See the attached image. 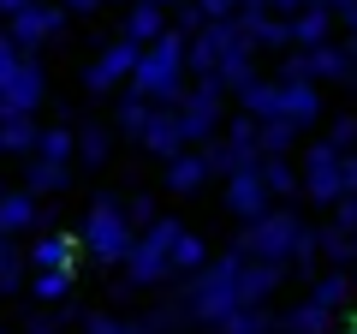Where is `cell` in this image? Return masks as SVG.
Here are the masks:
<instances>
[{
  "instance_id": "1",
  "label": "cell",
  "mask_w": 357,
  "mask_h": 334,
  "mask_svg": "<svg viewBox=\"0 0 357 334\" xmlns=\"http://www.w3.org/2000/svg\"><path fill=\"white\" fill-rule=\"evenodd\" d=\"M238 251L244 257H262V263H292V269H310V263L321 257V233L304 227V221L292 215V209H268L262 221H250V227L238 233Z\"/></svg>"
},
{
  "instance_id": "2",
  "label": "cell",
  "mask_w": 357,
  "mask_h": 334,
  "mask_svg": "<svg viewBox=\"0 0 357 334\" xmlns=\"http://www.w3.org/2000/svg\"><path fill=\"white\" fill-rule=\"evenodd\" d=\"M185 78H191V36L173 24L161 42L143 48L137 78H131V84H137L143 96H155V102H178V96H185Z\"/></svg>"
},
{
  "instance_id": "3",
  "label": "cell",
  "mask_w": 357,
  "mask_h": 334,
  "mask_svg": "<svg viewBox=\"0 0 357 334\" xmlns=\"http://www.w3.org/2000/svg\"><path fill=\"white\" fill-rule=\"evenodd\" d=\"M238 275H244V251L232 245L227 257H215V263H208V269L191 281V298H185V305H191V322H215V328H220V322L244 305Z\"/></svg>"
},
{
  "instance_id": "4",
  "label": "cell",
  "mask_w": 357,
  "mask_h": 334,
  "mask_svg": "<svg viewBox=\"0 0 357 334\" xmlns=\"http://www.w3.org/2000/svg\"><path fill=\"white\" fill-rule=\"evenodd\" d=\"M77 245H84L96 263H126L131 245H137V227H131L126 203H114V197H96L84 215V233H77Z\"/></svg>"
},
{
  "instance_id": "5",
  "label": "cell",
  "mask_w": 357,
  "mask_h": 334,
  "mask_svg": "<svg viewBox=\"0 0 357 334\" xmlns=\"http://www.w3.org/2000/svg\"><path fill=\"white\" fill-rule=\"evenodd\" d=\"M42 96H48V72L30 60V48H18V42H13V30H0V102L36 114Z\"/></svg>"
},
{
  "instance_id": "6",
  "label": "cell",
  "mask_w": 357,
  "mask_h": 334,
  "mask_svg": "<svg viewBox=\"0 0 357 334\" xmlns=\"http://www.w3.org/2000/svg\"><path fill=\"white\" fill-rule=\"evenodd\" d=\"M178 221H155V227L137 233V245H131V257H126V275L131 286H161L167 275H173V245H178Z\"/></svg>"
},
{
  "instance_id": "7",
  "label": "cell",
  "mask_w": 357,
  "mask_h": 334,
  "mask_svg": "<svg viewBox=\"0 0 357 334\" xmlns=\"http://www.w3.org/2000/svg\"><path fill=\"white\" fill-rule=\"evenodd\" d=\"M173 108H178V131H185V143H208V138L220 131V114H227V84L197 78Z\"/></svg>"
},
{
  "instance_id": "8",
  "label": "cell",
  "mask_w": 357,
  "mask_h": 334,
  "mask_svg": "<svg viewBox=\"0 0 357 334\" xmlns=\"http://www.w3.org/2000/svg\"><path fill=\"white\" fill-rule=\"evenodd\" d=\"M304 197L321 203V209H333L345 197V150L333 138H321V143L304 150Z\"/></svg>"
},
{
  "instance_id": "9",
  "label": "cell",
  "mask_w": 357,
  "mask_h": 334,
  "mask_svg": "<svg viewBox=\"0 0 357 334\" xmlns=\"http://www.w3.org/2000/svg\"><path fill=\"white\" fill-rule=\"evenodd\" d=\"M268 209H274V191H268V180H262V161L256 167H244V173H227V215L232 221H262Z\"/></svg>"
},
{
  "instance_id": "10",
  "label": "cell",
  "mask_w": 357,
  "mask_h": 334,
  "mask_svg": "<svg viewBox=\"0 0 357 334\" xmlns=\"http://www.w3.org/2000/svg\"><path fill=\"white\" fill-rule=\"evenodd\" d=\"M137 60H143V42L119 36V42H107V48L96 54V66L84 72V84H89L96 96H102V90H114V84H131V78H137Z\"/></svg>"
},
{
  "instance_id": "11",
  "label": "cell",
  "mask_w": 357,
  "mask_h": 334,
  "mask_svg": "<svg viewBox=\"0 0 357 334\" xmlns=\"http://www.w3.org/2000/svg\"><path fill=\"white\" fill-rule=\"evenodd\" d=\"M6 30H13L18 48H36V42H48V36H60V30H66V6H42V0H30L24 13L6 18Z\"/></svg>"
},
{
  "instance_id": "12",
  "label": "cell",
  "mask_w": 357,
  "mask_h": 334,
  "mask_svg": "<svg viewBox=\"0 0 357 334\" xmlns=\"http://www.w3.org/2000/svg\"><path fill=\"white\" fill-rule=\"evenodd\" d=\"M280 119H292L298 131L321 119V90H316V78H280Z\"/></svg>"
},
{
  "instance_id": "13",
  "label": "cell",
  "mask_w": 357,
  "mask_h": 334,
  "mask_svg": "<svg viewBox=\"0 0 357 334\" xmlns=\"http://www.w3.org/2000/svg\"><path fill=\"white\" fill-rule=\"evenodd\" d=\"M208 150H197V143H185L178 155H167V191H178V197H191V191H203L208 185Z\"/></svg>"
},
{
  "instance_id": "14",
  "label": "cell",
  "mask_w": 357,
  "mask_h": 334,
  "mask_svg": "<svg viewBox=\"0 0 357 334\" xmlns=\"http://www.w3.org/2000/svg\"><path fill=\"white\" fill-rule=\"evenodd\" d=\"M143 150H149V155H161V161H167V155H178V150H185V131H178V108L173 102H161V108H155V114H149V126H143Z\"/></svg>"
},
{
  "instance_id": "15",
  "label": "cell",
  "mask_w": 357,
  "mask_h": 334,
  "mask_svg": "<svg viewBox=\"0 0 357 334\" xmlns=\"http://www.w3.org/2000/svg\"><path fill=\"white\" fill-rule=\"evenodd\" d=\"M42 197L30 191V185H18V191H0V233H30V227H42Z\"/></svg>"
},
{
  "instance_id": "16",
  "label": "cell",
  "mask_w": 357,
  "mask_h": 334,
  "mask_svg": "<svg viewBox=\"0 0 357 334\" xmlns=\"http://www.w3.org/2000/svg\"><path fill=\"white\" fill-rule=\"evenodd\" d=\"M333 0H310L304 13H292V48H316V42L333 36Z\"/></svg>"
},
{
  "instance_id": "17",
  "label": "cell",
  "mask_w": 357,
  "mask_h": 334,
  "mask_svg": "<svg viewBox=\"0 0 357 334\" xmlns=\"http://www.w3.org/2000/svg\"><path fill=\"white\" fill-rule=\"evenodd\" d=\"M304 72L316 78V84H345V78H351V48L316 42V48H304Z\"/></svg>"
},
{
  "instance_id": "18",
  "label": "cell",
  "mask_w": 357,
  "mask_h": 334,
  "mask_svg": "<svg viewBox=\"0 0 357 334\" xmlns=\"http://www.w3.org/2000/svg\"><path fill=\"white\" fill-rule=\"evenodd\" d=\"M167 6L161 0H131V13H126V36L131 42H143V48H149V42H161L167 36Z\"/></svg>"
},
{
  "instance_id": "19",
  "label": "cell",
  "mask_w": 357,
  "mask_h": 334,
  "mask_svg": "<svg viewBox=\"0 0 357 334\" xmlns=\"http://www.w3.org/2000/svg\"><path fill=\"white\" fill-rule=\"evenodd\" d=\"M155 108H161V102H155V96H143L137 84H131V90L119 96V108H114V126L126 131V138H143V126H149V114H155Z\"/></svg>"
},
{
  "instance_id": "20",
  "label": "cell",
  "mask_w": 357,
  "mask_h": 334,
  "mask_svg": "<svg viewBox=\"0 0 357 334\" xmlns=\"http://www.w3.org/2000/svg\"><path fill=\"white\" fill-rule=\"evenodd\" d=\"M24 185L36 197H54V191H66L72 185V161H48V155H36V161L24 167Z\"/></svg>"
},
{
  "instance_id": "21",
  "label": "cell",
  "mask_w": 357,
  "mask_h": 334,
  "mask_svg": "<svg viewBox=\"0 0 357 334\" xmlns=\"http://www.w3.org/2000/svg\"><path fill=\"white\" fill-rule=\"evenodd\" d=\"M72 263H77V245L66 233H42L30 245V269H72Z\"/></svg>"
},
{
  "instance_id": "22",
  "label": "cell",
  "mask_w": 357,
  "mask_h": 334,
  "mask_svg": "<svg viewBox=\"0 0 357 334\" xmlns=\"http://www.w3.org/2000/svg\"><path fill=\"white\" fill-rule=\"evenodd\" d=\"M328 322H333V310L316 305V298H304V305H292L280 317V334H328Z\"/></svg>"
},
{
  "instance_id": "23",
  "label": "cell",
  "mask_w": 357,
  "mask_h": 334,
  "mask_svg": "<svg viewBox=\"0 0 357 334\" xmlns=\"http://www.w3.org/2000/svg\"><path fill=\"white\" fill-rule=\"evenodd\" d=\"M220 334H274V310L268 305H238L227 322H220Z\"/></svg>"
},
{
  "instance_id": "24",
  "label": "cell",
  "mask_w": 357,
  "mask_h": 334,
  "mask_svg": "<svg viewBox=\"0 0 357 334\" xmlns=\"http://www.w3.org/2000/svg\"><path fill=\"white\" fill-rule=\"evenodd\" d=\"M107 155H114L107 126H84V131H77V161H84V167H107Z\"/></svg>"
},
{
  "instance_id": "25",
  "label": "cell",
  "mask_w": 357,
  "mask_h": 334,
  "mask_svg": "<svg viewBox=\"0 0 357 334\" xmlns=\"http://www.w3.org/2000/svg\"><path fill=\"white\" fill-rule=\"evenodd\" d=\"M30 298H42V305H60V298H72V269H36Z\"/></svg>"
},
{
  "instance_id": "26",
  "label": "cell",
  "mask_w": 357,
  "mask_h": 334,
  "mask_svg": "<svg viewBox=\"0 0 357 334\" xmlns=\"http://www.w3.org/2000/svg\"><path fill=\"white\" fill-rule=\"evenodd\" d=\"M173 269H178V275H203V269H208V245L197 239V233H178V245H173Z\"/></svg>"
},
{
  "instance_id": "27",
  "label": "cell",
  "mask_w": 357,
  "mask_h": 334,
  "mask_svg": "<svg viewBox=\"0 0 357 334\" xmlns=\"http://www.w3.org/2000/svg\"><path fill=\"white\" fill-rule=\"evenodd\" d=\"M262 180H268V191H274V197L304 191V180H298L292 167H286V155H262Z\"/></svg>"
},
{
  "instance_id": "28",
  "label": "cell",
  "mask_w": 357,
  "mask_h": 334,
  "mask_svg": "<svg viewBox=\"0 0 357 334\" xmlns=\"http://www.w3.org/2000/svg\"><path fill=\"white\" fill-rule=\"evenodd\" d=\"M36 155H48V161H72V155H77V131L48 126V131H42V143H36Z\"/></svg>"
},
{
  "instance_id": "29",
  "label": "cell",
  "mask_w": 357,
  "mask_h": 334,
  "mask_svg": "<svg viewBox=\"0 0 357 334\" xmlns=\"http://www.w3.org/2000/svg\"><path fill=\"white\" fill-rule=\"evenodd\" d=\"M298 143V126L292 119H262V155H286Z\"/></svg>"
},
{
  "instance_id": "30",
  "label": "cell",
  "mask_w": 357,
  "mask_h": 334,
  "mask_svg": "<svg viewBox=\"0 0 357 334\" xmlns=\"http://www.w3.org/2000/svg\"><path fill=\"white\" fill-rule=\"evenodd\" d=\"M310 298H316V305H328V310H340L345 298H351V281H345V275H321V281L310 286Z\"/></svg>"
},
{
  "instance_id": "31",
  "label": "cell",
  "mask_w": 357,
  "mask_h": 334,
  "mask_svg": "<svg viewBox=\"0 0 357 334\" xmlns=\"http://www.w3.org/2000/svg\"><path fill=\"white\" fill-rule=\"evenodd\" d=\"M126 215H131V227H155V221H161V209H155V197H131V203H126Z\"/></svg>"
},
{
  "instance_id": "32",
  "label": "cell",
  "mask_w": 357,
  "mask_h": 334,
  "mask_svg": "<svg viewBox=\"0 0 357 334\" xmlns=\"http://www.w3.org/2000/svg\"><path fill=\"white\" fill-rule=\"evenodd\" d=\"M328 138L340 143V150H357V114H340V119L328 126Z\"/></svg>"
},
{
  "instance_id": "33",
  "label": "cell",
  "mask_w": 357,
  "mask_h": 334,
  "mask_svg": "<svg viewBox=\"0 0 357 334\" xmlns=\"http://www.w3.org/2000/svg\"><path fill=\"white\" fill-rule=\"evenodd\" d=\"M333 227H345V233H357V191H345L340 203H333Z\"/></svg>"
},
{
  "instance_id": "34",
  "label": "cell",
  "mask_w": 357,
  "mask_h": 334,
  "mask_svg": "<svg viewBox=\"0 0 357 334\" xmlns=\"http://www.w3.org/2000/svg\"><path fill=\"white\" fill-rule=\"evenodd\" d=\"M24 263H30V257H18L13 269H0V298H6V293H18V286H24Z\"/></svg>"
},
{
  "instance_id": "35",
  "label": "cell",
  "mask_w": 357,
  "mask_h": 334,
  "mask_svg": "<svg viewBox=\"0 0 357 334\" xmlns=\"http://www.w3.org/2000/svg\"><path fill=\"white\" fill-rule=\"evenodd\" d=\"M197 6H203L208 18H232V13H238V0H197Z\"/></svg>"
},
{
  "instance_id": "36",
  "label": "cell",
  "mask_w": 357,
  "mask_h": 334,
  "mask_svg": "<svg viewBox=\"0 0 357 334\" xmlns=\"http://www.w3.org/2000/svg\"><path fill=\"white\" fill-rule=\"evenodd\" d=\"M18 233H0V269H13V263H18Z\"/></svg>"
},
{
  "instance_id": "37",
  "label": "cell",
  "mask_w": 357,
  "mask_h": 334,
  "mask_svg": "<svg viewBox=\"0 0 357 334\" xmlns=\"http://www.w3.org/2000/svg\"><path fill=\"white\" fill-rule=\"evenodd\" d=\"M333 13H340L345 24H351V36H357V0H333Z\"/></svg>"
},
{
  "instance_id": "38",
  "label": "cell",
  "mask_w": 357,
  "mask_h": 334,
  "mask_svg": "<svg viewBox=\"0 0 357 334\" xmlns=\"http://www.w3.org/2000/svg\"><path fill=\"white\" fill-rule=\"evenodd\" d=\"M345 191H357V150H345Z\"/></svg>"
},
{
  "instance_id": "39",
  "label": "cell",
  "mask_w": 357,
  "mask_h": 334,
  "mask_svg": "<svg viewBox=\"0 0 357 334\" xmlns=\"http://www.w3.org/2000/svg\"><path fill=\"white\" fill-rule=\"evenodd\" d=\"M54 328H60V322H54V317H36V322H30V328H24V334H54Z\"/></svg>"
},
{
  "instance_id": "40",
  "label": "cell",
  "mask_w": 357,
  "mask_h": 334,
  "mask_svg": "<svg viewBox=\"0 0 357 334\" xmlns=\"http://www.w3.org/2000/svg\"><path fill=\"white\" fill-rule=\"evenodd\" d=\"M30 0H0V18H13V13H24Z\"/></svg>"
},
{
  "instance_id": "41",
  "label": "cell",
  "mask_w": 357,
  "mask_h": 334,
  "mask_svg": "<svg viewBox=\"0 0 357 334\" xmlns=\"http://www.w3.org/2000/svg\"><path fill=\"white\" fill-rule=\"evenodd\" d=\"M72 13H96V6H107V0H66Z\"/></svg>"
},
{
  "instance_id": "42",
  "label": "cell",
  "mask_w": 357,
  "mask_h": 334,
  "mask_svg": "<svg viewBox=\"0 0 357 334\" xmlns=\"http://www.w3.org/2000/svg\"><path fill=\"white\" fill-rule=\"evenodd\" d=\"M351 84H357V42H351Z\"/></svg>"
},
{
  "instance_id": "43",
  "label": "cell",
  "mask_w": 357,
  "mask_h": 334,
  "mask_svg": "<svg viewBox=\"0 0 357 334\" xmlns=\"http://www.w3.org/2000/svg\"><path fill=\"white\" fill-rule=\"evenodd\" d=\"M161 6H185V0H161Z\"/></svg>"
}]
</instances>
